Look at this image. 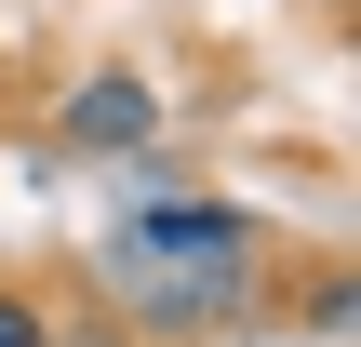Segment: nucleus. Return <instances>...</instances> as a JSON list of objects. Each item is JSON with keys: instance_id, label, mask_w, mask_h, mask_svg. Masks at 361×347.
Wrapping results in <instances>:
<instances>
[{"instance_id": "1", "label": "nucleus", "mask_w": 361, "mask_h": 347, "mask_svg": "<svg viewBox=\"0 0 361 347\" xmlns=\"http://www.w3.org/2000/svg\"><path fill=\"white\" fill-rule=\"evenodd\" d=\"M107 308L134 334L188 347V334H241L268 308V227L241 201H201V187H147L121 227H107Z\"/></svg>"}, {"instance_id": "2", "label": "nucleus", "mask_w": 361, "mask_h": 347, "mask_svg": "<svg viewBox=\"0 0 361 347\" xmlns=\"http://www.w3.org/2000/svg\"><path fill=\"white\" fill-rule=\"evenodd\" d=\"M54 147H107V160H147V147H161V80H147V67H94V80L54 107Z\"/></svg>"}, {"instance_id": "3", "label": "nucleus", "mask_w": 361, "mask_h": 347, "mask_svg": "<svg viewBox=\"0 0 361 347\" xmlns=\"http://www.w3.org/2000/svg\"><path fill=\"white\" fill-rule=\"evenodd\" d=\"M348 308H361V267H308V334H348Z\"/></svg>"}, {"instance_id": "4", "label": "nucleus", "mask_w": 361, "mask_h": 347, "mask_svg": "<svg viewBox=\"0 0 361 347\" xmlns=\"http://www.w3.org/2000/svg\"><path fill=\"white\" fill-rule=\"evenodd\" d=\"M0 347H54V308H40L27 281H0Z\"/></svg>"}]
</instances>
